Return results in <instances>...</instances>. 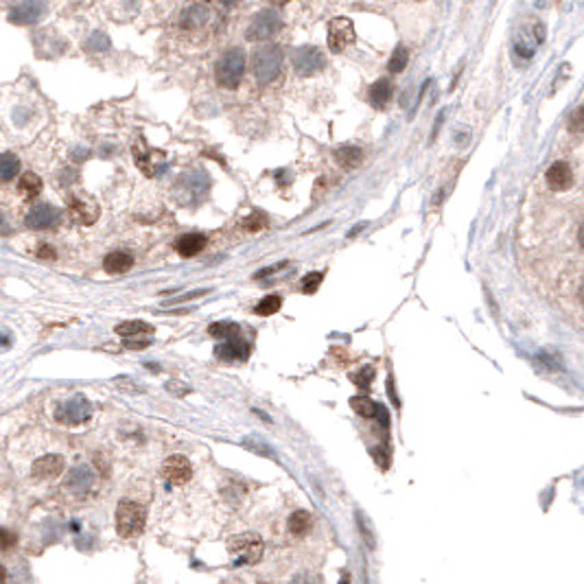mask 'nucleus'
Segmentation results:
<instances>
[{"instance_id": "nucleus-2", "label": "nucleus", "mask_w": 584, "mask_h": 584, "mask_svg": "<svg viewBox=\"0 0 584 584\" xmlns=\"http://www.w3.org/2000/svg\"><path fill=\"white\" fill-rule=\"evenodd\" d=\"M147 523V512L140 503L123 499L116 505V532L123 538H134L144 530Z\"/></svg>"}, {"instance_id": "nucleus-41", "label": "nucleus", "mask_w": 584, "mask_h": 584, "mask_svg": "<svg viewBox=\"0 0 584 584\" xmlns=\"http://www.w3.org/2000/svg\"><path fill=\"white\" fill-rule=\"evenodd\" d=\"M374 416H379V422H381V427H383V429H388V427H390V416H388V409H385L383 405H379V403H377V411H374Z\"/></svg>"}, {"instance_id": "nucleus-12", "label": "nucleus", "mask_w": 584, "mask_h": 584, "mask_svg": "<svg viewBox=\"0 0 584 584\" xmlns=\"http://www.w3.org/2000/svg\"><path fill=\"white\" fill-rule=\"evenodd\" d=\"M44 14V5L36 3V0H27V3H20L11 9L9 20L11 25H20V27H29V25H36V22L42 18Z\"/></svg>"}, {"instance_id": "nucleus-35", "label": "nucleus", "mask_w": 584, "mask_h": 584, "mask_svg": "<svg viewBox=\"0 0 584 584\" xmlns=\"http://www.w3.org/2000/svg\"><path fill=\"white\" fill-rule=\"evenodd\" d=\"M322 280H324V274L322 272H311V274H307L305 276V280H302V291H305V294H316L318 291V287L322 285Z\"/></svg>"}, {"instance_id": "nucleus-43", "label": "nucleus", "mask_w": 584, "mask_h": 584, "mask_svg": "<svg viewBox=\"0 0 584 584\" xmlns=\"http://www.w3.org/2000/svg\"><path fill=\"white\" fill-rule=\"evenodd\" d=\"M149 346V340H142V342H125V348H129V351H140V348H147Z\"/></svg>"}, {"instance_id": "nucleus-17", "label": "nucleus", "mask_w": 584, "mask_h": 584, "mask_svg": "<svg viewBox=\"0 0 584 584\" xmlns=\"http://www.w3.org/2000/svg\"><path fill=\"white\" fill-rule=\"evenodd\" d=\"M206 237L204 234H199V232H188V234H184L182 239H177L175 241V250H177V254L179 256H184V258H193V256H197L201 250L206 248Z\"/></svg>"}, {"instance_id": "nucleus-3", "label": "nucleus", "mask_w": 584, "mask_h": 584, "mask_svg": "<svg viewBox=\"0 0 584 584\" xmlns=\"http://www.w3.org/2000/svg\"><path fill=\"white\" fill-rule=\"evenodd\" d=\"M245 73V53L241 49H230L221 55V60L217 62L215 68V79L221 88L226 90H234Z\"/></svg>"}, {"instance_id": "nucleus-5", "label": "nucleus", "mask_w": 584, "mask_h": 584, "mask_svg": "<svg viewBox=\"0 0 584 584\" xmlns=\"http://www.w3.org/2000/svg\"><path fill=\"white\" fill-rule=\"evenodd\" d=\"M90 416H92V403L81 394L60 403L58 409H55V418H58V422L68 424V427L84 424L90 420Z\"/></svg>"}, {"instance_id": "nucleus-48", "label": "nucleus", "mask_w": 584, "mask_h": 584, "mask_svg": "<svg viewBox=\"0 0 584 584\" xmlns=\"http://www.w3.org/2000/svg\"><path fill=\"white\" fill-rule=\"evenodd\" d=\"M342 584H351V582H348V576L344 578V582H342Z\"/></svg>"}, {"instance_id": "nucleus-21", "label": "nucleus", "mask_w": 584, "mask_h": 584, "mask_svg": "<svg viewBox=\"0 0 584 584\" xmlns=\"http://www.w3.org/2000/svg\"><path fill=\"white\" fill-rule=\"evenodd\" d=\"M287 525H289V532L294 536H305V534H309V530L313 527V516L307 510H296L294 514L289 516Z\"/></svg>"}, {"instance_id": "nucleus-16", "label": "nucleus", "mask_w": 584, "mask_h": 584, "mask_svg": "<svg viewBox=\"0 0 584 584\" xmlns=\"http://www.w3.org/2000/svg\"><path fill=\"white\" fill-rule=\"evenodd\" d=\"M210 14H208V5H188L184 11H182V20H179V27L186 29V31H195L199 27H204L208 22Z\"/></svg>"}, {"instance_id": "nucleus-33", "label": "nucleus", "mask_w": 584, "mask_h": 584, "mask_svg": "<svg viewBox=\"0 0 584 584\" xmlns=\"http://www.w3.org/2000/svg\"><path fill=\"white\" fill-rule=\"evenodd\" d=\"M351 407L359 414V416L372 418L374 411H377V403L370 401L368 396H355V398H351Z\"/></svg>"}, {"instance_id": "nucleus-47", "label": "nucleus", "mask_w": 584, "mask_h": 584, "mask_svg": "<svg viewBox=\"0 0 584 584\" xmlns=\"http://www.w3.org/2000/svg\"><path fill=\"white\" fill-rule=\"evenodd\" d=\"M0 346H9V337H5V335H0Z\"/></svg>"}, {"instance_id": "nucleus-37", "label": "nucleus", "mask_w": 584, "mask_h": 584, "mask_svg": "<svg viewBox=\"0 0 584 584\" xmlns=\"http://www.w3.org/2000/svg\"><path fill=\"white\" fill-rule=\"evenodd\" d=\"M16 543H18V534L0 527V552H9L11 547H16Z\"/></svg>"}, {"instance_id": "nucleus-4", "label": "nucleus", "mask_w": 584, "mask_h": 584, "mask_svg": "<svg viewBox=\"0 0 584 584\" xmlns=\"http://www.w3.org/2000/svg\"><path fill=\"white\" fill-rule=\"evenodd\" d=\"M228 552L234 567L256 565L263 556V541L256 534H241L228 543Z\"/></svg>"}, {"instance_id": "nucleus-24", "label": "nucleus", "mask_w": 584, "mask_h": 584, "mask_svg": "<svg viewBox=\"0 0 584 584\" xmlns=\"http://www.w3.org/2000/svg\"><path fill=\"white\" fill-rule=\"evenodd\" d=\"M392 99V84L388 79H379L370 88V103L374 107H383Z\"/></svg>"}, {"instance_id": "nucleus-23", "label": "nucleus", "mask_w": 584, "mask_h": 584, "mask_svg": "<svg viewBox=\"0 0 584 584\" xmlns=\"http://www.w3.org/2000/svg\"><path fill=\"white\" fill-rule=\"evenodd\" d=\"M18 188H20V193L25 195L27 199H33L36 195L42 193V179H40V175L31 173V171L22 173L20 179H18Z\"/></svg>"}, {"instance_id": "nucleus-15", "label": "nucleus", "mask_w": 584, "mask_h": 584, "mask_svg": "<svg viewBox=\"0 0 584 584\" xmlns=\"http://www.w3.org/2000/svg\"><path fill=\"white\" fill-rule=\"evenodd\" d=\"M215 357L223 359V361H245L250 357V344L243 342L241 337H234V340H228L226 344L215 348Z\"/></svg>"}, {"instance_id": "nucleus-38", "label": "nucleus", "mask_w": 584, "mask_h": 584, "mask_svg": "<svg viewBox=\"0 0 584 584\" xmlns=\"http://www.w3.org/2000/svg\"><path fill=\"white\" fill-rule=\"evenodd\" d=\"M283 269H287V261H280V263H276V265H272V267H265V269H261V272H256V280H261V278H272V276H276L278 272H283Z\"/></svg>"}, {"instance_id": "nucleus-20", "label": "nucleus", "mask_w": 584, "mask_h": 584, "mask_svg": "<svg viewBox=\"0 0 584 584\" xmlns=\"http://www.w3.org/2000/svg\"><path fill=\"white\" fill-rule=\"evenodd\" d=\"M361 158H364V151L355 147V144H344V147H340L335 151V160L340 166L344 168H355L361 164Z\"/></svg>"}, {"instance_id": "nucleus-32", "label": "nucleus", "mask_w": 584, "mask_h": 584, "mask_svg": "<svg viewBox=\"0 0 584 584\" xmlns=\"http://www.w3.org/2000/svg\"><path fill=\"white\" fill-rule=\"evenodd\" d=\"M407 62H409V51L401 44V47H396L394 53H392L388 68H390V73H403V71H405Z\"/></svg>"}, {"instance_id": "nucleus-40", "label": "nucleus", "mask_w": 584, "mask_h": 584, "mask_svg": "<svg viewBox=\"0 0 584 584\" xmlns=\"http://www.w3.org/2000/svg\"><path fill=\"white\" fill-rule=\"evenodd\" d=\"M580 116H582V107H578L574 114H571V118H569V131L571 134H580V127H582Z\"/></svg>"}, {"instance_id": "nucleus-18", "label": "nucleus", "mask_w": 584, "mask_h": 584, "mask_svg": "<svg viewBox=\"0 0 584 584\" xmlns=\"http://www.w3.org/2000/svg\"><path fill=\"white\" fill-rule=\"evenodd\" d=\"M131 265H134V256L127 252H120V250L107 254L103 261V267L107 274H125L131 269Z\"/></svg>"}, {"instance_id": "nucleus-19", "label": "nucleus", "mask_w": 584, "mask_h": 584, "mask_svg": "<svg viewBox=\"0 0 584 584\" xmlns=\"http://www.w3.org/2000/svg\"><path fill=\"white\" fill-rule=\"evenodd\" d=\"M92 470H90L88 466H77L71 477H68V488L75 492V495H86V492L90 490V486H92Z\"/></svg>"}, {"instance_id": "nucleus-13", "label": "nucleus", "mask_w": 584, "mask_h": 584, "mask_svg": "<svg viewBox=\"0 0 584 584\" xmlns=\"http://www.w3.org/2000/svg\"><path fill=\"white\" fill-rule=\"evenodd\" d=\"M545 179H547L549 188L560 193V190H567L571 184H574V173H571V166L565 160H558L547 168Z\"/></svg>"}, {"instance_id": "nucleus-11", "label": "nucleus", "mask_w": 584, "mask_h": 584, "mask_svg": "<svg viewBox=\"0 0 584 584\" xmlns=\"http://www.w3.org/2000/svg\"><path fill=\"white\" fill-rule=\"evenodd\" d=\"M60 221H62L60 210L55 206H49V204H40L36 208H31L27 219H25L29 230H49V228L58 226Z\"/></svg>"}, {"instance_id": "nucleus-14", "label": "nucleus", "mask_w": 584, "mask_h": 584, "mask_svg": "<svg viewBox=\"0 0 584 584\" xmlns=\"http://www.w3.org/2000/svg\"><path fill=\"white\" fill-rule=\"evenodd\" d=\"M64 457L62 455H44L40 459H36L33 464V477L38 479H55L64 473Z\"/></svg>"}, {"instance_id": "nucleus-10", "label": "nucleus", "mask_w": 584, "mask_h": 584, "mask_svg": "<svg viewBox=\"0 0 584 584\" xmlns=\"http://www.w3.org/2000/svg\"><path fill=\"white\" fill-rule=\"evenodd\" d=\"M160 473L168 484L179 486V484H186V481L193 477V466H190V462L184 455H171L164 459Z\"/></svg>"}, {"instance_id": "nucleus-9", "label": "nucleus", "mask_w": 584, "mask_h": 584, "mask_svg": "<svg viewBox=\"0 0 584 584\" xmlns=\"http://www.w3.org/2000/svg\"><path fill=\"white\" fill-rule=\"evenodd\" d=\"M294 68L302 77L318 75L324 68V55L318 47H302L294 53Z\"/></svg>"}, {"instance_id": "nucleus-49", "label": "nucleus", "mask_w": 584, "mask_h": 584, "mask_svg": "<svg viewBox=\"0 0 584 584\" xmlns=\"http://www.w3.org/2000/svg\"><path fill=\"white\" fill-rule=\"evenodd\" d=\"M258 584H269V582H263V580H261V582H258Z\"/></svg>"}, {"instance_id": "nucleus-7", "label": "nucleus", "mask_w": 584, "mask_h": 584, "mask_svg": "<svg viewBox=\"0 0 584 584\" xmlns=\"http://www.w3.org/2000/svg\"><path fill=\"white\" fill-rule=\"evenodd\" d=\"M68 215L79 226H90L99 219V204L86 193H73L68 197Z\"/></svg>"}, {"instance_id": "nucleus-1", "label": "nucleus", "mask_w": 584, "mask_h": 584, "mask_svg": "<svg viewBox=\"0 0 584 584\" xmlns=\"http://www.w3.org/2000/svg\"><path fill=\"white\" fill-rule=\"evenodd\" d=\"M283 62H285V53L280 47H265L261 51H256L254 60H252V73H254L256 84L258 86L272 84L280 75Z\"/></svg>"}, {"instance_id": "nucleus-46", "label": "nucleus", "mask_w": 584, "mask_h": 584, "mask_svg": "<svg viewBox=\"0 0 584 584\" xmlns=\"http://www.w3.org/2000/svg\"><path fill=\"white\" fill-rule=\"evenodd\" d=\"M0 584H7V571L3 565H0Z\"/></svg>"}, {"instance_id": "nucleus-39", "label": "nucleus", "mask_w": 584, "mask_h": 584, "mask_svg": "<svg viewBox=\"0 0 584 584\" xmlns=\"http://www.w3.org/2000/svg\"><path fill=\"white\" fill-rule=\"evenodd\" d=\"M372 377H374V370L372 368H364L361 372H359L357 377H355V383L361 388V390H368L370 388V381H372Z\"/></svg>"}, {"instance_id": "nucleus-27", "label": "nucleus", "mask_w": 584, "mask_h": 584, "mask_svg": "<svg viewBox=\"0 0 584 584\" xmlns=\"http://www.w3.org/2000/svg\"><path fill=\"white\" fill-rule=\"evenodd\" d=\"M536 44H538V40L536 38H532L530 33H525V31H521L519 36L514 38V51L521 55V58H532L534 55V51H536Z\"/></svg>"}, {"instance_id": "nucleus-44", "label": "nucleus", "mask_w": 584, "mask_h": 584, "mask_svg": "<svg viewBox=\"0 0 584 584\" xmlns=\"http://www.w3.org/2000/svg\"><path fill=\"white\" fill-rule=\"evenodd\" d=\"M289 584H316V582H313L307 574H300V576H296L294 580H291Z\"/></svg>"}, {"instance_id": "nucleus-8", "label": "nucleus", "mask_w": 584, "mask_h": 584, "mask_svg": "<svg viewBox=\"0 0 584 584\" xmlns=\"http://www.w3.org/2000/svg\"><path fill=\"white\" fill-rule=\"evenodd\" d=\"M355 40V25L351 18H333L329 22V49L333 53H342L348 44Z\"/></svg>"}, {"instance_id": "nucleus-29", "label": "nucleus", "mask_w": 584, "mask_h": 584, "mask_svg": "<svg viewBox=\"0 0 584 584\" xmlns=\"http://www.w3.org/2000/svg\"><path fill=\"white\" fill-rule=\"evenodd\" d=\"M243 228L250 232H261L265 228H269V217L263 210H252L248 217L243 219Z\"/></svg>"}, {"instance_id": "nucleus-31", "label": "nucleus", "mask_w": 584, "mask_h": 584, "mask_svg": "<svg viewBox=\"0 0 584 584\" xmlns=\"http://www.w3.org/2000/svg\"><path fill=\"white\" fill-rule=\"evenodd\" d=\"M243 446H245V448H250V451H252V453H256V455H263V457H276L274 448L269 446L267 442H263L258 435L245 437V440H243Z\"/></svg>"}, {"instance_id": "nucleus-42", "label": "nucleus", "mask_w": 584, "mask_h": 584, "mask_svg": "<svg viewBox=\"0 0 584 584\" xmlns=\"http://www.w3.org/2000/svg\"><path fill=\"white\" fill-rule=\"evenodd\" d=\"M38 256H40V258H49V261H53V258H55V250L51 248V245L42 243V248H40Z\"/></svg>"}, {"instance_id": "nucleus-26", "label": "nucleus", "mask_w": 584, "mask_h": 584, "mask_svg": "<svg viewBox=\"0 0 584 584\" xmlns=\"http://www.w3.org/2000/svg\"><path fill=\"white\" fill-rule=\"evenodd\" d=\"M134 155H136V164L142 168L147 175H155V166H153V158H151V151L147 149V144L142 140L134 144Z\"/></svg>"}, {"instance_id": "nucleus-6", "label": "nucleus", "mask_w": 584, "mask_h": 584, "mask_svg": "<svg viewBox=\"0 0 584 584\" xmlns=\"http://www.w3.org/2000/svg\"><path fill=\"white\" fill-rule=\"evenodd\" d=\"M283 29V18H280L276 11L267 9V11H261L248 27V40L250 42H263V40H269L274 38L276 33Z\"/></svg>"}, {"instance_id": "nucleus-22", "label": "nucleus", "mask_w": 584, "mask_h": 584, "mask_svg": "<svg viewBox=\"0 0 584 584\" xmlns=\"http://www.w3.org/2000/svg\"><path fill=\"white\" fill-rule=\"evenodd\" d=\"M116 333L125 340H131V337H140V335H151L153 327L142 320H129V322H123L116 327Z\"/></svg>"}, {"instance_id": "nucleus-25", "label": "nucleus", "mask_w": 584, "mask_h": 584, "mask_svg": "<svg viewBox=\"0 0 584 584\" xmlns=\"http://www.w3.org/2000/svg\"><path fill=\"white\" fill-rule=\"evenodd\" d=\"M20 173V160L14 153H0V182H11Z\"/></svg>"}, {"instance_id": "nucleus-30", "label": "nucleus", "mask_w": 584, "mask_h": 584, "mask_svg": "<svg viewBox=\"0 0 584 584\" xmlns=\"http://www.w3.org/2000/svg\"><path fill=\"white\" fill-rule=\"evenodd\" d=\"M280 307H283V298H280V296H267V298H263L261 302H258V305L254 307V311H256V316L267 318V316H274V313H278Z\"/></svg>"}, {"instance_id": "nucleus-28", "label": "nucleus", "mask_w": 584, "mask_h": 584, "mask_svg": "<svg viewBox=\"0 0 584 584\" xmlns=\"http://www.w3.org/2000/svg\"><path fill=\"white\" fill-rule=\"evenodd\" d=\"M239 331L241 327L234 322H217V324H210L208 333L212 337H219V340H234V337H239Z\"/></svg>"}, {"instance_id": "nucleus-45", "label": "nucleus", "mask_w": 584, "mask_h": 584, "mask_svg": "<svg viewBox=\"0 0 584 584\" xmlns=\"http://www.w3.org/2000/svg\"><path fill=\"white\" fill-rule=\"evenodd\" d=\"M11 232V228H9V223H7V219L0 215V234H9Z\"/></svg>"}, {"instance_id": "nucleus-34", "label": "nucleus", "mask_w": 584, "mask_h": 584, "mask_svg": "<svg viewBox=\"0 0 584 584\" xmlns=\"http://www.w3.org/2000/svg\"><path fill=\"white\" fill-rule=\"evenodd\" d=\"M357 525H359V532H361L364 541L370 549L377 547V541H374V534H372V527H370V521L366 519V516L361 512H357Z\"/></svg>"}, {"instance_id": "nucleus-36", "label": "nucleus", "mask_w": 584, "mask_h": 584, "mask_svg": "<svg viewBox=\"0 0 584 584\" xmlns=\"http://www.w3.org/2000/svg\"><path fill=\"white\" fill-rule=\"evenodd\" d=\"M86 49L94 51V53H103L105 49H110V40L105 33H94V36L86 42Z\"/></svg>"}]
</instances>
